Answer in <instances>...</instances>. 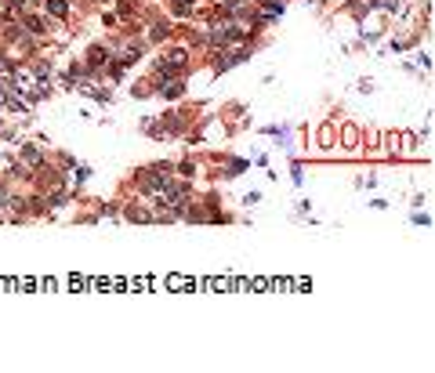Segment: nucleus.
<instances>
[{
	"mask_svg": "<svg viewBox=\"0 0 435 373\" xmlns=\"http://www.w3.org/2000/svg\"><path fill=\"white\" fill-rule=\"evenodd\" d=\"M308 149H312L316 156H326V152H337V127H334V120L319 123V131L312 134V142H308Z\"/></svg>",
	"mask_w": 435,
	"mask_h": 373,
	"instance_id": "nucleus-1",
	"label": "nucleus"
},
{
	"mask_svg": "<svg viewBox=\"0 0 435 373\" xmlns=\"http://www.w3.org/2000/svg\"><path fill=\"white\" fill-rule=\"evenodd\" d=\"M337 149L341 152H363V131L355 127V123H341L337 127Z\"/></svg>",
	"mask_w": 435,
	"mask_h": 373,
	"instance_id": "nucleus-2",
	"label": "nucleus"
},
{
	"mask_svg": "<svg viewBox=\"0 0 435 373\" xmlns=\"http://www.w3.org/2000/svg\"><path fill=\"white\" fill-rule=\"evenodd\" d=\"M261 134L272 138L276 149H294V138H290V123H269V127H261Z\"/></svg>",
	"mask_w": 435,
	"mask_h": 373,
	"instance_id": "nucleus-3",
	"label": "nucleus"
},
{
	"mask_svg": "<svg viewBox=\"0 0 435 373\" xmlns=\"http://www.w3.org/2000/svg\"><path fill=\"white\" fill-rule=\"evenodd\" d=\"M142 131H145V138H152V142H167V131H163V123L156 116H145L142 120Z\"/></svg>",
	"mask_w": 435,
	"mask_h": 373,
	"instance_id": "nucleus-4",
	"label": "nucleus"
},
{
	"mask_svg": "<svg viewBox=\"0 0 435 373\" xmlns=\"http://www.w3.org/2000/svg\"><path fill=\"white\" fill-rule=\"evenodd\" d=\"M174 174H181V178H189V181H192V178L199 174V160H192V156H185V160H181V163L174 167Z\"/></svg>",
	"mask_w": 435,
	"mask_h": 373,
	"instance_id": "nucleus-5",
	"label": "nucleus"
},
{
	"mask_svg": "<svg viewBox=\"0 0 435 373\" xmlns=\"http://www.w3.org/2000/svg\"><path fill=\"white\" fill-rule=\"evenodd\" d=\"M290 181H294V189L305 185V160H298V156L290 160Z\"/></svg>",
	"mask_w": 435,
	"mask_h": 373,
	"instance_id": "nucleus-6",
	"label": "nucleus"
},
{
	"mask_svg": "<svg viewBox=\"0 0 435 373\" xmlns=\"http://www.w3.org/2000/svg\"><path fill=\"white\" fill-rule=\"evenodd\" d=\"M410 225H413V228H431V214L417 207V210L410 214Z\"/></svg>",
	"mask_w": 435,
	"mask_h": 373,
	"instance_id": "nucleus-7",
	"label": "nucleus"
},
{
	"mask_svg": "<svg viewBox=\"0 0 435 373\" xmlns=\"http://www.w3.org/2000/svg\"><path fill=\"white\" fill-rule=\"evenodd\" d=\"M308 214H312V203H308V199H301V203L294 207V217H308Z\"/></svg>",
	"mask_w": 435,
	"mask_h": 373,
	"instance_id": "nucleus-8",
	"label": "nucleus"
},
{
	"mask_svg": "<svg viewBox=\"0 0 435 373\" xmlns=\"http://www.w3.org/2000/svg\"><path fill=\"white\" fill-rule=\"evenodd\" d=\"M261 203V192H247L243 196V207H258Z\"/></svg>",
	"mask_w": 435,
	"mask_h": 373,
	"instance_id": "nucleus-9",
	"label": "nucleus"
},
{
	"mask_svg": "<svg viewBox=\"0 0 435 373\" xmlns=\"http://www.w3.org/2000/svg\"><path fill=\"white\" fill-rule=\"evenodd\" d=\"M410 203H413V210H417V207H424V203H428V192H413V196H410Z\"/></svg>",
	"mask_w": 435,
	"mask_h": 373,
	"instance_id": "nucleus-10",
	"label": "nucleus"
},
{
	"mask_svg": "<svg viewBox=\"0 0 435 373\" xmlns=\"http://www.w3.org/2000/svg\"><path fill=\"white\" fill-rule=\"evenodd\" d=\"M254 163H258L261 170H265V167H269V152H258V156H254Z\"/></svg>",
	"mask_w": 435,
	"mask_h": 373,
	"instance_id": "nucleus-11",
	"label": "nucleus"
}]
</instances>
